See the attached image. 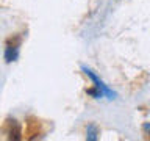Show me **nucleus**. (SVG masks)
Segmentation results:
<instances>
[{
    "label": "nucleus",
    "instance_id": "423d86ee",
    "mask_svg": "<svg viewBox=\"0 0 150 141\" xmlns=\"http://www.w3.org/2000/svg\"><path fill=\"white\" fill-rule=\"evenodd\" d=\"M142 130L147 136H150V122H145V124L142 125Z\"/></svg>",
    "mask_w": 150,
    "mask_h": 141
},
{
    "label": "nucleus",
    "instance_id": "7ed1b4c3",
    "mask_svg": "<svg viewBox=\"0 0 150 141\" xmlns=\"http://www.w3.org/2000/svg\"><path fill=\"white\" fill-rule=\"evenodd\" d=\"M19 56V42H14V44H8L6 49H5V60L6 63H11V61H16Z\"/></svg>",
    "mask_w": 150,
    "mask_h": 141
},
{
    "label": "nucleus",
    "instance_id": "f257e3e1",
    "mask_svg": "<svg viewBox=\"0 0 150 141\" xmlns=\"http://www.w3.org/2000/svg\"><path fill=\"white\" fill-rule=\"evenodd\" d=\"M8 138L9 140H21L22 138V129L21 124L16 119H8Z\"/></svg>",
    "mask_w": 150,
    "mask_h": 141
},
{
    "label": "nucleus",
    "instance_id": "20e7f679",
    "mask_svg": "<svg viewBox=\"0 0 150 141\" xmlns=\"http://www.w3.org/2000/svg\"><path fill=\"white\" fill-rule=\"evenodd\" d=\"M98 135H100V130H98L97 124L91 122L89 125H86V140L88 141H97Z\"/></svg>",
    "mask_w": 150,
    "mask_h": 141
},
{
    "label": "nucleus",
    "instance_id": "39448f33",
    "mask_svg": "<svg viewBox=\"0 0 150 141\" xmlns=\"http://www.w3.org/2000/svg\"><path fill=\"white\" fill-rule=\"evenodd\" d=\"M86 94H88V96H91V97H94V99H100V97L103 96V91H102L100 88L94 86V88L86 89Z\"/></svg>",
    "mask_w": 150,
    "mask_h": 141
},
{
    "label": "nucleus",
    "instance_id": "f03ea898",
    "mask_svg": "<svg viewBox=\"0 0 150 141\" xmlns=\"http://www.w3.org/2000/svg\"><path fill=\"white\" fill-rule=\"evenodd\" d=\"M83 70H84V74H86V75H88V77H89V78H91V80H92V82H94V86H97V88H100V89H102V91H103V94H108V96H112V93H111V91H110V89H108V88L105 86V85H103V83H102V80H100V78H98V77H97V75H96V74H94V72H92V70H89L88 68H83Z\"/></svg>",
    "mask_w": 150,
    "mask_h": 141
}]
</instances>
